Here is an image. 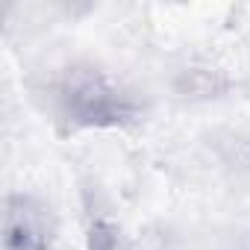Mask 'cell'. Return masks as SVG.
<instances>
[{"instance_id":"obj_1","label":"cell","mask_w":250,"mask_h":250,"mask_svg":"<svg viewBox=\"0 0 250 250\" xmlns=\"http://www.w3.org/2000/svg\"><path fill=\"white\" fill-rule=\"evenodd\" d=\"M56 106L74 130H124L142 115L136 94L97 65L65 68L56 83Z\"/></svg>"},{"instance_id":"obj_2","label":"cell","mask_w":250,"mask_h":250,"mask_svg":"<svg viewBox=\"0 0 250 250\" xmlns=\"http://www.w3.org/2000/svg\"><path fill=\"white\" fill-rule=\"evenodd\" d=\"M59 224L53 209L27 191L6 194L3 203V250H53Z\"/></svg>"},{"instance_id":"obj_3","label":"cell","mask_w":250,"mask_h":250,"mask_svg":"<svg viewBox=\"0 0 250 250\" xmlns=\"http://www.w3.org/2000/svg\"><path fill=\"white\" fill-rule=\"evenodd\" d=\"M85 250H139V247L118 221L100 215V218H91L85 229Z\"/></svg>"}]
</instances>
